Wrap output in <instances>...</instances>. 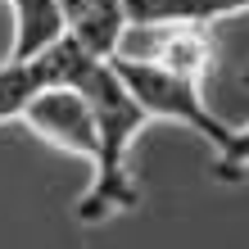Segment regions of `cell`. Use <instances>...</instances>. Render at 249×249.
Wrapping results in <instances>:
<instances>
[{"mask_svg":"<svg viewBox=\"0 0 249 249\" xmlns=\"http://www.w3.org/2000/svg\"><path fill=\"white\" fill-rule=\"evenodd\" d=\"M64 86H77L95 113L91 190L77 199V222L95 227V222H109V217L136 209L141 195H136V181H131V141L150 127V113L131 100V91L113 72V64L91 59V54L77 59V68H72V77Z\"/></svg>","mask_w":249,"mask_h":249,"instance_id":"1","label":"cell"},{"mask_svg":"<svg viewBox=\"0 0 249 249\" xmlns=\"http://www.w3.org/2000/svg\"><path fill=\"white\" fill-rule=\"evenodd\" d=\"M113 72L123 77V86L131 91V100L150 113V123H172V127H186L195 131L204 145H222L231 136V123H222L217 113L209 109L204 100V86L186 72H172L163 64H145V59H109Z\"/></svg>","mask_w":249,"mask_h":249,"instance_id":"2","label":"cell"},{"mask_svg":"<svg viewBox=\"0 0 249 249\" xmlns=\"http://www.w3.org/2000/svg\"><path fill=\"white\" fill-rule=\"evenodd\" d=\"M18 123L64 154H77L86 163L95 159V113L77 86H46V91H36Z\"/></svg>","mask_w":249,"mask_h":249,"instance_id":"3","label":"cell"},{"mask_svg":"<svg viewBox=\"0 0 249 249\" xmlns=\"http://www.w3.org/2000/svg\"><path fill=\"white\" fill-rule=\"evenodd\" d=\"M72 59H77V46L68 36L59 46H50L46 54H36V59H5L0 64V123H18L36 91L64 86L72 72Z\"/></svg>","mask_w":249,"mask_h":249,"instance_id":"4","label":"cell"},{"mask_svg":"<svg viewBox=\"0 0 249 249\" xmlns=\"http://www.w3.org/2000/svg\"><path fill=\"white\" fill-rule=\"evenodd\" d=\"M64 9V32L77 50L91 59H113L127 36V0H59Z\"/></svg>","mask_w":249,"mask_h":249,"instance_id":"5","label":"cell"},{"mask_svg":"<svg viewBox=\"0 0 249 249\" xmlns=\"http://www.w3.org/2000/svg\"><path fill=\"white\" fill-rule=\"evenodd\" d=\"M14 14V46L9 59H36L50 46H59L68 36L64 32V9L59 0H0Z\"/></svg>","mask_w":249,"mask_h":249,"instance_id":"6","label":"cell"},{"mask_svg":"<svg viewBox=\"0 0 249 249\" xmlns=\"http://www.w3.org/2000/svg\"><path fill=\"white\" fill-rule=\"evenodd\" d=\"M249 172V123L231 127V136L213 150V177L217 181H236Z\"/></svg>","mask_w":249,"mask_h":249,"instance_id":"7","label":"cell"},{"mask_svg":"<svg viewBox=\"0 0 249 249\" xmlns=\"http://www.w3.org/2000/svg\"><path fill=\"white\" fill-rule=\"evenodd\" d=\"M245 86H249V68H245Z\"/></svg>","mask_w":249,"mask_h":249,"instance_id":"8","label":"cell"}]
</instances>
